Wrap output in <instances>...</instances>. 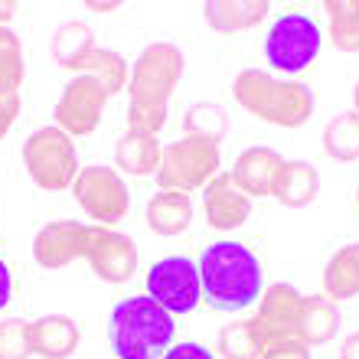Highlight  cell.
Listing matches in <instances>:
<instances>
[{"mask_svg": "<svg viewBox=\"0 0 359 359\" xmlns=\"http://www.w3.org/2000/svg\"><path fill=\"white\" fill-rule=\"evenodd\" d=\"M183 79V53L173 43H154L137 56L128 79V131L154 134L167 124L170 95Z\"/></svg>", "mask_w": 359, "mask_h": 359, "instance_id": "1", "label": "cell"}, {"mask_svg": "<svg viewBox=\"0 0 359 359\" xmlns=\"http://www.w3.org/2000/svg\"><path fill=\"white\" fill-rule=\"evenodd\" d=\"M199 284L209 307L216 311H242L258 304L265 291L262 262L242 242H212L199 255Z\"/></svg>", "mask_w": 359, "mask_h": 359, "instance_id": "2", "label": "cell"}, {"mask_svg": "<svg viewBox=\"0 0 359 359\" xmlns=\"http://www.w3.org/2000/svg\"><path fill=\"white\" fill-rule=\"evenodd\" d=\"M173 333V313L147 294L121 301L108 323V340L118 359H161L170 350Z\"/></svg>", "mask_w": 359, "mask_h": 359, "instance_id": "3", "label": "cell"}, {"mask_svg": "<svg viewBox=\"0 0 359 359\" xmlns=\"http://www.w3.org/2000/svg\"><path fill=\"white\" fill-rule=\"evenodd\" d=\"M232 95L248 114L278 128H301L313 114V92L304 82H284L258 69H242L232 82Z\"/></svg>", "mask_w": 359, "mask_h": 359, "instance_id": "4", "label": "cell"}, {"mask_svg": "<svg viewBox=\"0 0 359 359\" xmlns=\"http://www.w3.org/2000/svg\"><path fill=\"white\" fill-rule=\"evenodd\" d=\"M53 59H56L62 69L69 72H79V76H95L111 95H118L124 86H128V62H124L114 49H102L95 46L92 29L79 20H69L56 29L53 36Z\"/></svg>", "mask_w": 359, "mask_h": 359, "instance_id": "5", "label": "cell"}, {"mask_svg": "<svg viewBox=\"0 0 359 359\" xmlns=\"http://www.w3.org/2000/svg\"><path fill=\"white\" fill-rule=\"evenodd\" d=\"M219 141L212 137H199V134H187L180 141L167 144L161 157V167L154 173L161 189H177V193H193L203 189L209 180L219 173Z\"/></svg>", "mask_w": 359, "mask_h": 359, "instance_id": "6", "label": "cell"}, {"mask_svg": "<svg viewBox=\"0 0 359 359\" xmlns=\"http://www.w3.org/2000/svg\"><path fill=\"white\" fill-rule=\"evenodd\" d=\"M23 167H27L29 180L39 189H49V193L72 189L79 170H82L76 161V141L56 124L39 128L36 134L27 137V144H23Z\"/></svg>", "mask_w": 359, "mask_h": 359, "instance_id": "7", "label": "cell"}, {"mask_svg": "<svg viewBox=\"0 0 359 359\" xmlns=\"http://www.w3.org/2000/svg\"><path fill=\"white\" fill-rule=\"evenodd\" d=\"M304 294L291 284H271L258 297V313L252 317L262 340V356L278 350H311L301 337Z\"/></svg>", "mask_w": 359, "mask_h": 359, "instance_id": "8", "label": "cell"}, {"mask_svg": "<svg viewBox=\"0 0 359 359\" xmlns=\"http://www.w3.org/2000/svg\"><path fill=\"white\" fill-rule=\"evenodd\" d=\"M320 27L304 13H284L281 20H274V27L265 36V56L278 72H304L320 56Z\"/></svg>", "mask_w": 359, "mask_h": 359, "instance_id": "9", "label": "cell"}, {"mask_svg": "<svg viewBox=\"0 0 359 359\" xmlns=\"http://www.w3.org/2000/svg\"><path fill=\"white\" fill-rule=\"evenodd\" d=\"M72 193H76V203L86 209L88 216L98 222V226H114L128 216L131 209V193H128V183L114 167H82L72 183Z\"/></svg>", "mask_w": 359, "mask_h": 359, "instance_id": "10", "label": "cell"}, {"mask_svg": "<svg viewBox=\"0 0 359 359\" xmlns=\"http://www.w3.org/2000/svg\"><path fill=\"white\" fill-rule=\"evenodd\" d=\"M147 297H154L163 311L170 313H189L203 297L199 265L187 255L161 258L147 271Z\"/></svg>", "mask_w": 359, "mask_h": 359, "instance_id": "11", "label": "cell"}, {"mask_svg": "<svg viewBox=\"0 0 359 359\" xmlns=\"http://www.w3.org/2000/svg\"><path fill=\"white\" fill-rule=\"evenodd\" d=\"M108 98H111V92L95 76H76L62 88V98L56 102L53 121L69 137H88L98 128V121H102V111H104V104H108Z\"/></svg>", "mask_w": 359, "mask_h": 359, "instance_id": "12", "label": "cell"}, {"mask_svg": "<svg viewBox=\"0 0 359 359\" xmlns=\"http://www.w3.org/2000/svg\"><path fill=\"white\" fill-rule=\"evenodd\" d=\"M86 262L102 281L124 284V281H131L134 271H137V245L128 236L114 232V229L92 226L88 229Z\"/></svg>", "mask_w": 359, "mask_h": 359, "instance_id": "13", "label": "cell"}, {"mask_svg": "<svg viewBox=\"0 0 359 359\" xmlns=\"http://www.w3.org/2000/svg\"><path fill=\"white\" fill-rule=\"evenodd\" d=\"M88 229L76 219H59V222H49L36 232L33 238V258H36L39 268H49V271H59V268L72 265V262H86V245H88Z\"/></svg>", "mask_w": 359, "mask_h": 359, "instance_id": "14", "label": "cell"}, {"mask_svg": "<svg viewBox=\"0 0 359 359\" xmlns=\"http://www.w3.org/2000/svg\"><path fill=\"white\" fill-rule=\"evenodd\" d=\"M203 193H206V222L212 229L226 232V229H238L248 222V216H252V199L232 183V173L219 170L216 177L203 187Z\"/></svg>", "mask_w": 359, "mask_h": 359, "instance_id": "15", "label": "cell"}, {"mask_svg": "<svg viewBox=\"0 0 359 359\" xmlns=\"http://www.w3.org/2000/svg\"><path fill=\"white\" fill-rule=\"evenodd\" d=\"M284 157L271 147H248V151L238 154L236 167H232V183H236L248 199L252 196H271L274 180H278V170H281Z\"/></svg>", "mask_w": 359, "mask_h": 359, "instance_id": "16", "label": "cell"}, {"mask_svg": "<svg viewBox=\"0 0 359 359\" xmlns=\"http://www.w3.org/2000/svg\"><path fill=\"white\" fill-rule=\"evenodd\" d=\"M29 340H33V353L43 359H66L76 353L79 346V327L72 317L62 313H46L39 320L29 323Z\"/></svg>", "mask_w": 359, "mask_h": 359, "instance_id": "17", "label": "cell"}, {"mask_svg": "<svg viewBox=\"0 0 359 359\" xmlns=\"http://www.w3.org/2000/svg\"><path fill=\"white\" fill-rule=\"evenodd\" d=\"M320 193V173L313 170L307 161H284L278 180H274L271 196L287 209H304L311 206Z\"/></svg>", "mask_w": 359, "mask_h": 359, "instance_id": "18", "label": "cell"}, {"mask_svg": "<svg viewBox=\"0 0 359 359\" xmlns=\"http://www.w3.org/2000/svg\"><path fill=\"white\" fill-rule=\"evenodd\" d=\"M193 222V199L189 193H177V189H161L157 196L147 203V226L157 236H180L187 232Z\"/></svg>", "mask_w": 359, "mask_h": 359, "instance_id": "19", "label": "cell"}, {"mask_svg": "<svg viewBox=\"0 0 359 359\" xmlns=\"http://www.w3.org/2000/svg\"><path fill=\"white\" fill-rule=\"evenodd\" d=\"M268 10H271L268 0H216L203 7V17L219 33H242L255 27L258 20H265Z\"/></svg>", "mask_w": 359, "mask_h": 359, "instance_id": "20", "label": "cell"}, {"mask_svg": "<svg viewBox=\"0 0 359 359\" xmlns=\"http://www.w3.org/2000/svg\"><path fill=\"white\" fill-rule=\"evenodd\" d=\"M163 157V147L157 144L154 134H141V131H128L114 147V161H118V170L131 173V177H147V173H157Z\"/></svg>", "mask_w": 359, "mask_h": 359, "instance_id": "21", "label": "cell"}, {"mask_svg": "<svg viewBox=\"0 0 359 359\" xmlns=\"http://www.w3.org/2000/svg\"><path fill=\"white\" fill-rule=\"evenodd\" d=\"M323 294L330 301H350L359 294V242L343 245L323 268Z\"/></svg>", "mask_w": 359, "mask_h": 359, "instance_id": "22", "label": "cell"}, {"mask_svg": "<svg viewBox=\"0 0 359 359\" xmlns=\"http://www.w3.org/2000/svg\"><path fill=\"white\" fill-rule=\"evenodd\" d=\"M340 330V307L330 301L327 294H313L304 297V313H301V337L307 346H323L330 343Z\"/></svg>", "mask_w": 359, "mask_h": 359, "instance_id": "23", "label": "cell"}, {"mask_svg": "<svg viewBox=\"0 0 359 359\" xmlns=\"http://www.w3.org/2000/svg\"><path fill=\"white\" fill-rule=\"evenodd\" d=\"M323 154L333 161H359V111L337 114L327 128H323Z\"/></svg>", "mask_w": 359, "mask_h": 359, "instance_id": "24", "label": "cell"}, {"mask_svg": "<svg viewBox=\"0 0 359 359\" xmlns=\"http://www.w3.org/2000/svg\"><path fill=\"white\" fill-rule=\"evenodd\" d=\"M330 36L340 53H359V0H327Z\"/></svg>", "mask_w": 359, "mask_h": 359, "instance_id": "25", "label": "cell"}, {"mask_svg": "<svg viewBox=\"0 0 359 359\" xmlns=\"http://www.w3.org/2000/svg\"><path fill=\"white\" fill-rule=\"evenodd\" d=\"M23 76H27V62H23L20 36L10 27H0V98L20 95Z\"/></svg>", "mask_w": 359, "mask_h": 359, "instance_id": "26", "label": "cell"}, {"mask_svg": "<svg viewBox=\"0 0 359 359\" xmlns=\"http://www.w3.org/2000/svg\"><path fill=\"white\" fill-rule=\"evenodd\" d=\"M219 356L222 359H262V340L252 320L229 323L219 330Z\"/></svg>", "mask_w": 359, "mask_h": 359, "instance_id": "27", "label": "cell"}, {"mask_svg": "<svg viewBox=\"0 0 359 359\" xmlns=\"http://www.w3.org/2000/svg\"><path fill=\"white\" fill-rule=\"evenodd\" d=\"M33 356V340H29V323L20 317L0 320V359H27Z\"/></svg>", "mask_w": 359, "mask_h": 359, "instance_id": "28", "label": "cell"}, {"mask_svg": "<svg viewBox=\"0 0 359 359\" xmlns=\"http://www.w3.org/2000/svg\"><path fill=\"white\" fill-rule=\"evenodd\" d=\"M187 134H199V137H212L219 141L226 134V114L219 111L216 104H196L187 114Z\"/></svg>", "mask_w": 359, "mask_h": 359, "instance_id": "29", "label": "cell"}, {"mask_svg": "<svg viewBox=\"0 0 359 359\" xmlns=\"http://www.w3.org/2000/svg\"><path fill=\"white\" fill-rule=\"evenodd\" d=\"M20 114V95H7V98H0V141L7 137V131L13 128Z\"/></svg>", "mask_w": 359, "mask_h": 359, "instance_id": "30", "label": "cell"}, {"mask_svg": "<svg viewBox=\"0 0 359 359\" xmlns=\"http://www.w3.org/2000/svg\"><path fill=\"white\" fill-rule=\"evenodd\" d=\"M161 359H216V356H212L206 346H199V343H177V346H170Z\"/></svg>", "mask_w": 359, "mask_h": 359, "instance_id": "31", "label": "cell"}, {"mask_svg": "<svg viewBox=\"0 0 359 359\" xmlns=\"http://www.w3.org/2000/svg\"><path fill=\"white\" fill-rule=\"evenodd\" d=\"M10 297H13V274H10V265L0 258V311L10 304Z\"/></svg>", "mask_w": 359, "mask_h": 359, "instance_id": "32", "label": "cell"}, {"mask_svg": "<svg viewBox=\"0 0 359 359\" xmlns=\"http://www.w3.org/2000/svg\"><path fill=\"white\" fill-rule=\"evenodd\" d=\"M340 359H359V330L340 343Z\"/></svg>", "mask_w": 359, "mask_h": 359, "instance_id": "33", "label": "cell"}, {"mask_svg": "<svg viewBox=\"0 0 359 359\" xmlns=\"http://www.w3.org/2000/svg\"><path fill=\"white\" fill-rule=\"evenodd\" d=\"M262 359H311V350H278V353H265Z\"/></svg>", "mask_w": 359, "mask_h": 359, "instance_id": "34", "label": "cell"}, {"mask_svg": "<svg viewBox=\"0 0 359 359\" xmlns=\"http://www.w3.org/2000/svg\"><path fill=\"white\" fill-rule=\"evenodd\" d=\"M17 13V4L13 0H0V27H7V20Z\"/></svg>", "mask_w": 359, "mask_h": 359, "instance_id": "35", "label": "cell"}, {"mask_svg": "<svg viewBox=\"0 0 359 359\" xmlns=\"http://www.w3.org/2000/svg\"><path fill=\"white\" fill-rule=\"evenodd\" d=\"M114 7H118V4H88V10H95V13H98V10L108 13V10H114Z\"/></svg>", "mask_w": 359, "mask_h": 359, "instance_id": "36", "label": "cell"}, {"mask_svg": "<svg viewBox=\"0 0 359 359\" xmlns=\"http://www.w3.org/2000/svg\"><path fill=\"white\" fill-rule=\"evenodd\" d=\"M353 104H356V111H359V82H356V88H353Z\"/></svg>", "mask_w": 359, "mask_h": 359, "instance_id": "37", "label": "cell"}]
</instances>
